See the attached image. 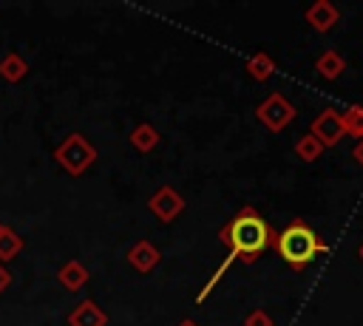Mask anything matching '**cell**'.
<instances>
[{"mask_svg": "<svg viewBox=\"0 0 363 326\" xmlns=\"http://www.w3.org/2000/svg\"><path fill=\"white\" fill-rule=\"evenodd\" d=\"M9 286H11V272H9L6 264H0V295H3Z\"/></svg>", "mask_w": 363, "mask_h": 326, "instance_id": "20", "label": "cell"}, {"mask_svg": "<svg viewBox=\"0 0 363 326\" xmlns=\"http://www.w3.org/2000/svg\"><path fill=\"white\" fill-rule=\"evenodd\" d=\"M128 142H130L133 150H139V153H150V150H156V145H159V130H156L153 125L142 122V125H136V128L130 130Z\"/></svg>", "mask_w": 363, "mask_h": 326, "instance_id": "12", "label": "cell"}, {"mask_svg": "<svg viewBox=\"0 0 363 326\" xmlns=\"http://www.w3.org/2000/svg\"><path fill=\"white\" fill-rule=\"evenodd\" d=\"M303 20H306L318 34H326V31H332V28L340 23V11H337V6L329 3V0H315L312 6H306Z\"/></svg>", "mask_w": 363, "mask_h": 326, "instance_id": "7", "label": "cell"}, {"mask_svg": "<svg viewBox=\"0 0 363 326\" xmlns=\"http://www.w3.org/2000/svg\"><path fill=\"white\" fill-rule=\"evenodd\" d=\"M88 278H91V272L85 269V264L82 261H65L62 266H60V272H57V281H60V286L62 289H68V292H77V289H82L85 283H88Z\"/></svg>", "mask_w": 363, "mask_h": 326, "instance_id": "10", "label": "cell"}, {"mask_svg": "<svg viewBox=\"0 0 363 326\" xmlns=\"http://www.w3.org/2000/svg\"><path fill=\"white\" fill-rule=\"evenodd\" d=\"M323 150H326V147H323L312 133H303V136H298V142H295V156H298L301 162H318Z\"/></svg>", "mask_w": 363, "mask_h": 326, "instance_id": "16", "label": "cell"}, {"mask_svg": "<svg viewBox=\"0 0 363 326\" xmlns=\"http://www.w3.org/2000/svg\"><path fill=\"white\" fill-rule=\"evenodd\" d=\"M218 241L230 249V255L235 261L252 264L258 261L272 244H275V232L272 227L258 215L255 207H241L221 230H218Z\"/></svg>", "mask_w": 363, "mask_h": 326, "instance_id": "1", "label": "cell"}, {"mask_svg": "<svg viewBox=\"0 0 363 326\" xmlns=\"http://www.w3.org/2000/svg\"><path fill=\"white\" fill-rule=\"evenodd\" d=\"M255 116H258V122H261L267 130L281 133L286 125H292V122H295L298 111H295V105H292L284 94L272 91V94H269V96L255 108Z\"/></svg>", "mask_w": 363, "mask_h": 326, "instance_id": "4", "label": "cell"}, {"mask_svg": "<svg viewBox=\"0 0 363 326\" xmlns=\"http://www.w3.org/2000/svg\"><path fill=\"white\" fill-rule=\"evenodd\" d=\"M357 255H360V261H363V244H360V249H357Z\"/></svg>", "mask_w": 363, "mask_h": 326, "instance_id": "23", "label": "cell"}, {"mask_svg": "<svg viewBox=\"0 0 363 326\" xmlns=\"http://www.w3.org/2000/svg\"><path fill=\"white\" fill-rule=\"evenodd\" d=\"M244 326H275V317L264 309H252V312H247Z\"/></svg>", "mask_w": 363, "mask_h": 326, "instance_id": "19", "label": "cell"}, {"mask_svg": "<svg viewBox=\"0 0 363 326\" xmlns=\"http://www.w3.org/2000/svg\"><path fill=\"white\" fill-rule=\"evenodd\" d=\"M315 71H318L323 79H337V77L346 71V60H343V54H340V51L326 48V51L315 60Z\"/></svg>", "mask_w": 363, "mask_h": 326, "instance_id": "11", "label": "cell"}, {"mask_svg": "<svg viewBox=\"0 0 363 326\" xmlns=\"http://www.w3.org/2000/svg\"><path fill=\"white\" fill-rule=\"evenodd\" d=\"M340 119H343L346 136H354V139L360 142V139H363V105H349V108L340 113Z\"/></svg>", "mask_w": 363, "mask_h": 326, "instance_id": "17", "label": "cell"}, {"mask_svg": "<svg viewBox=\"0 0 363 326\" xmlns=\"http://www.w3.org/2000/svg\"><path fill=\"white\" fill-rule=\"evenodd\" d=\"M309 133H312L323 147H335V145L346 136V130H343V119H340V113H337L335 108L320 111V113L312 119Z\"/></svg>", "mask_w": 363, "mask_h": 326, "instance_id": "6", "label": "cell"}, {"mask_svg": "<svg viewBox=\"0 0 363 326\" xmlns=\"http://www.w3.org/2000/svg\"><path fill=\"white\" fill-rule=\"evenodd\" d=\"M275 249L278 255L295 269H306L318 255L329 252V247L318 238V232L303 221V218H292L278 235H275Z\"/></svg>", "mask_w": 363, "mask_h": 326, "instance_id": "2", "label": "cell"}, {"mask_svg": "<svg viewBox=\"0 0 363 326\" xmlns=\"http://www.w3.org/2000/svg\"><path fill=\"white\" fill-rule=\"evenodd\" d=\"M176 326H199L196 320H182V323H176Z\"/></svg>", "mask_w": 363, "mask_h": 326, "instance_id": "22", "label": "cell"}, {"mask_svg": "<svg viewBox=\"0 0 363 326\" xmlns=\"http://www.w3.org/2000/svg\"><path fill=\"white\" fill-rule=\"evenodd\" d=\"M128 264L136 269V272H153L156 266H159V261H162V252H159V247L153 244V241H147V238H142V241H136L130 249H128Z\"/></svg>", "mask_w": 363, "mask_h": 326, "instance_id": "8", "label": "cell"}, {"mask_svg": "<svg viewBox=\"0 0 363 326\" xmlns=\"http://www.w3.org/2000/svg\"><path fill=\"white\" fill-rule=\"evenodd\" d=\"M233 261H235V258H233V255H227V258H224V261H221V264H218V269H216V272H213V275H210V281H207V283H204V286H201V292H199V295H196V300H199V303H204V298H207V295H210V292H213V289H216V283H218V281H221V278H224V272H227V269H230V266H233Z\"/></svg>", "mask_w": 363, "mask_h": 326, "instance_id": "18", "label": "cell"}, {"mask_svg": "<svg viewBox=\"0 0 363 326\" xmlns=\"http://www.w3.org/2000/svg\"><path fill=\"white\" fill-rule=\"evenodd\" d=\"M26 74H28V62H26L17 51H11V54H6V57L0 60V77H3L6 82H20Z\"/></svg>", "mask_w": 363, "mask_h": 326, "instance_id": "14", "label": "cell"}, {"mask_svg": "<svg viewBox=\"0 0 363 326\" xmlns=\"http://www.w3.org/2000/svg\"><path fill=\"white\" fill-rule=\"evenodd\" d=\"M352 159H354V162H357V164L363 167V139H360V142H357V145L352 147Z\"/></svg>", "mask_w": 363, "mask_h": 326, "instance_id": "21", "label": "cell"}, {"mask_svg": "<svg viewBox=\"0 0 363 326\" xmlns=\"http://www.w3.org/2000/svg\"><path fill=\"white\" fill-rule=\"evenodd\" d=\"M105 323H108V315L91 298L79 300L68 315V326H105Z\"/></svg>", "mask_w": 363, "mask_h": 326, "instance_id": "9", "label": "cell"}, {"mask_svg": "<svg viewBox=\"0 0 363 326\" xmlns=\"http://www.w3.org/2000/svg\"><path fill=\"white\" fill-rule=\"evenodd\" d=\"M20 249H23V238H20L11 227L0 224V264L14 261V258L20 255Z\"/></svg>", "mask_w": 363, "mask_h": 326, "instance_id": "15", "label": "cell"}, {"mask_svg": "<svg viewBox=\"0 0 363 326\" xmlns=\"http://www.w3.org/2000/svg\"><path fill=\"white\" fill-rule=\"evenodd\" d=\"M247 74H250L255 82H267V79L275 74V60H272L267 51H255V54L247 60Z\"/></svg>", "mask_w": 363, "mask_h": 326, "instance_id": "13", "label": "cell"}, {"mask_svg": "<svg viewBox=\"0 0 363 326\" xmlns=\"http://www.w3.org/2000/svg\"><path fill=\"white\" fill-rule=\"evenodd\" d=\"M147 210H150L162 224H170V221H176V218L184 213V198H182L170 184H162V187L147 198Z\"/></svg>", "mask_w": 363, "mask_h": 326, "instance_id": "5", "label": "cell"}, {"mask_svg": "<svg viewBox=\"0 0 363 326\" xmlns=\"http://www.w3.org/2000/svg\"><path fill=\"white\" fill-rule=\"evenodd\" d=\"M57 164L68 176H82L94 162H96V147L82 136V133H68L57 147H54Z\"/></svg>", "mask_w": 363, "mask_h": 326, "instance_id": "3", "label": "cell"}]
</instances>
